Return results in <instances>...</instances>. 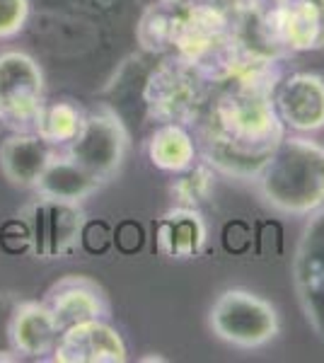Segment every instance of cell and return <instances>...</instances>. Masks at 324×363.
Segmentation results:
<instances>
[{
	"label": "cell",
	"mask_w": 324,
	"mask_h": 363,
	"mask_svg": "<svg viewBox=\"0 0 324 363\" xmlns=\"http://www.w3.org/2000/svg\"><path fill=\"white\" fill-rule=\"evenodd\" d=\"M20 218L29 228V252L37 259H63L80 247V233L87 220L82 203L34 196Z\"/></svg>",
	"instance_id": "6"
},
{
	"label": "cell",
	"mask_w": 324,
	"mask_h": 363,
	"mask_svg": "<svg viewBox=\"0 0 324 363\" xmlns=\"http://www.w3.org/2000/svg\"><path fill=\"white\" fill-rule=\"evenodd\" d=\"M155 3L167 5V8H181V5H186L189 0H155Z\"/></svg>",
	"instance_id": "27"
},
{
	"label": "cell",
	"mask_w": 324,
	"mask_h": 363,
	"mask_svg": "<svg viewBox=\"0 0 324 363\" xmlns=\"http://www.w3.org/2000/svg\"><path fill=\"white\" fill-rule=\"evenodd\" d=\"M29 20V0H0V42L15 39Z\"/></svg>",
	"instance_id": "22"
},
{
	"label": "cell",
	"mask_w": 324,
	"mask_h": 363,
	"mask_svg": "<svg viewBox=\"0 0 324 363\" xmlns=\"http://www.w3.org/2000/svg\"><path fill=\"white\" fill-rule=\"evenodd\" d=\"M0 361H20V356H17L13 349H5V351H0Z\"/></svg>",
	"instance_id": "26"
},
{
	"label": "cell",
	"mask_w": 324,
	"mask_h": 363,
	"mask_svg": "<svg viewBox=\"0 0 324 363\" xmlns=\"http://www.w3.org/2000/svg\"><path fill=\"white\" fill-rule=\"evenodd\" d=\"M145 242V230L138 220H121L119 225L114 228V247L121 252V255H135L140 252Z\"/></svg>",
	"instance_id": "23"
},
{
	"label": "cell",
	"mask_w": 324,
	"mask_h": 363,
	"mask_svg": "<svg viewBox=\"0 0 324 363\" xmlns=\"http://www.w3.org/2000/svg\"><path fill=\"white\" fill-rule=\"evenodd\" d=\"M216 85L199 73V68L179 54L164 56L150 70L143 87V102L148 119L155 124L194 126Z\"/></svg>",
	"instance_id": "3"
},
{
	"label": "cell",
	"mask_w": 324,
	"mask_h": 363,
	"mask_svg": "<svg viewBox=\"0 0 324 363\" xmlns=\"http://www.w3.org/2000/svg\"><path fill=\"white\" fill-rule=\"evenodd\" d=\"M128 148L131 136L119 112L109 104H92L90 109H85L78 136L63 150L92 177L107 184L121 172Z\"/></svg>",
	"instance_id": "4"
},
{
	"label": "cell",
	"mask_w": 324,
	"mask_h": 363,
	"mask_svg": "<svg viewBox=\"0 0 324 363\" xmlns=\"http://www.w3.org/2000/svg\"><path fill=\"white\" fill-rule=\"evenodd\" d=\"M145 153L152 167L162 172H184L196 162V140L189 133V128L181 124H157L155 131L148 136Z\"/></svg>",
	"instance_id": "17"
},
{
	"label": "cell",
	"mask_w": 324,
	"mask_h": 363,
	"mask_svg": "<svg viewBox=\"0 0 324 363\" xmlns=\"http://www.w3.org/2000/svg\"><path fill=\"white\" fill-rule=\"evenodd\" d=\"M46 102L44 70L25 51H3L0 54V104H3V126L10 131H34L37 116Z\"/></svg>",
	"instance_id": "7"
},
{
	"label": "cell",
	"mask_w": 324,
	"mask_h": 363,
	"mask_svg": "<svg viewBox=\"0 0 324 363\" xmlns=\"http://www.w3.org/2000/svg\"><path fill=\"white\" fill-rule=\"evenodd\" d=\"M252 182L274 211L310 216L324 206V143L308 133H286Z\"/></svg>",
	"instance_id": "2"
},
{
	"label": "cell",
	"mask_w": 324,
	"mask_h": 363,
	"mask_svg": "<svg viewBox=\"0 0 324 363\" xmlns=\"http://www.w3.org/2000/svg\"><path fill=\"white\" fill-rule=\"evenodd\" d=\"M196 128V150L216 172L252 182L288 128L279 119L274 95L228 80L216 85Z\"/></svg>",
	"instance_id": "1"
},
{
	"label": "cell",
	"mask_w": 324,
	"mask_h": 363,
	"mask_svg": "<svg viewBox=\"0 0 324 363\" xmlns=\"http://www.w3.org/2000/svg\"><path fill=\"white\" fill-rule=\"evenodd\" d=\"M216 186V169L206 160H196L184 172H177L172 184H169V194L174 199V206H189L201 208L213 194Z\"/></svg>",
	"instance_id": "19"
},
{
	"label": "cell",
	"mask_w": 324,
	"mask_h": 363,
	"mask_svg": "<svg viewBox=\"0 0 324 363\" xmlns=\"http://www.w3.org/2000/svg\"><path fill=\"white\" fill-rule=\"evenodd\" d=\"M206 245H208V225L201 208L174 206L155 223V252L164 259H196L203 255Z\"/></svg>",
	"instance_id": "14"
},
{
	"label": "cell",
	"mask_w": 324,
	"mask_h": 363,
	"mask_svg": "<svg viewBox=\"0 0 324 363\" xmlns=\"http://www.w3.org/2000/svg\"><path fill=\"white\" fill-rule=\"evenodd\" d=\"M211 332L238 349H262L279 337L281 320L267 298L245 289H228L208 310Z\"/></svg>",
	"instance_id": "5"
},
{
	"label": "cell",
	"mask_w": 324,
	"mask_h": 363,
	"mask_svg": "<svg viewBox=\"0 0 324 363\" xmlns=\"http://www.w3.org/2000/svg\"><path fill=\"white\" fill-rule=\"evenodd\" d=\"M0 240H3L5 250L8 252H29V228L25 220L17 216L15 220H10L8 225L0 233Z\"/></svg>",
	"instance_id": "25"
},
{
	"label": "cell",
	"mask_w": 324,
	"mask_h": 363,
	"mask_svg": "<svg viewBox=\"0 0 324 363\" xmlns=\"http://www.w3.org/2000/svg\"><path fill=\"white\" fill-rule=\"evenodd\" d=\"M172 22H174V8L152 3L140 17L135 27V39L140 49L148 54H167L172 51Z\"/></svg>",
	"instance_id": "20"
},
{
	"label": "cell",
	"mask_w": 324,
	"mask_h": 363,
	"mask_svg": "<svg viewBox=\"0 0 324 363\" xmlns=\"http://www.w3.org/2000/svg\"><path fill=\"white\" fill-rule=\"evenodd\" d=\"M3 119H5V114H3V104H0V124H3Z\"/></svg>",
	"instance_id": "30"
},
{
	"label": "cell",
	"mask_w": 324,
	"mask_h": 363,
	"mask_svg": "<svg viewBox=\"0 0 324 363\" xmlns=\"http://www.w3.org/2000/svg\"><path fill=\"white\" fill-rule=\"evenodd\" d=\"M56 150L34 131H13L0 143V172L17 189H34Z\"/></svg>",
	"instance_id": "15"
},
{
	"label": "cell",
	"mask_w": 324,
	"mask_h": 363,
	"mask_svg": "<svg viewBox=\"0 0 324 363\" xmlns=\"http://www.w3.org/2000/svg\"><path fill=\"white\" fill-rule=\"evenodd\" d=\"M54 363H123L128 349L119 330L107 320H87L61 332L54 354Z\"/></svg>",
	"instance_id": "10"
},
{
	"label": "cell",
	"mask_w": 324,
	"mask_h": 363,
	"mask_svg": "<svg viewBox=\"0 0 324 363\" xmlns=\"http://www.w3.org/2000/svg\"><path fill=\"white\" fill-rule=\"evenodd\" d=\"M230 34H235L233 20L220 5L186 3L181 8H174L172 51L189 63H199Z\"/></svg>",
	"instance_id": "9"
},
{
	"label": "cell",
	"mask_w": 324,
	"mask_h": 363,
	"mask_svg": "<svg viewBox=\"0 0 324 363\" xmlns=\"http://www.w3.org/2000/svg\"><path fill=\"white\" fill-rule=\"evenodd\" d=\"M252 242H255V233L245 220H230L223 228V247L230 255H245L252 250Z\"/></svg>",
	"instance_id": "24"
},
{
	"label": "cell",
	"mask_w": 324,
	"mask_h": 363,
	"mask_svg": "<svg viewBox=\"0 0 324 363\" xmlns=\"http://www.w3.org/2000/svg\"><path fill=\"white\" fill-rule=\"evenodd\" d=\"M99 189H102V182L92 177L85 167H80L66 150L58 148L32 191L37 196L82 203L87 196H92Z\"/></svg>",
	"instance_id": "16"
},
{
	"label": "cell",
	"mask_w": 324,
	"mask_h": 363,
	"mask_svg": "<svg viewBox=\"0 0 324 363\" xmlns=\"http://www.w3.org/2000/svg\"><path fill=\"white\" fill-rule=\"evenodd\" d=\"M114 247V228L102 218H87L80 233V250L92 257H102Z\"/></svg>",
	"instance_id": "21"
},
{
	"label": "cell",
	"mask_w": 324,
	"mask_h": 363,
	"mask_svg": "<svg viewBox=\"0 0 324 363\" xmlns=\"http://www.w3.org/2000/svg\"><path fill=\"white\" fill-rule=\"evenodd\" d=\"M293 286L305 320L324 344V206L312 211L298 240Z\"/></svg>",
	"instance_id": "8"
},
{
	"label": "cell",
	"mask_w": 324,
	"mask_h": 363,
	"mask_svg": "<svg viewBox=\"0 0 324 363\" xmlns=\"http://www.w3.org/2000/svg\"><path fill=\"white\" fill-rule=\"evenodd\" d=\"M274 107L286 128L315 133L324 128V78L315 73H293L279 83Z\"/></svg>",
	"instance_id": "12"
},
{
	"label": "cell",
	"mask_w": 324,
	"mask_h": 363,
	"mask_svg": "<svg viewBox=\"0 0 324 363\" xmlns=\"http://www.w3.org/2000/svg\"><path fill=\"white\" fill-rule=\"evenodd\" d=\"M140 361H164L162 356H145V359H140Z\"/></svg>",
	"instance_id": "29"
},
{
	"label": "cell",
	"mask_w": 324,
	"mask_h": 363,
	"mask_svg": "<svg viewBox=\"0 0 324 363\" xmlns=\"http://www.w3.org/2000/svg\"><path fill=\"white\" fill-rule=\"evenodd\" d=\"M189 3H211V5H218L220 0H189Z\"/></svg>",
	"instance_id": "28"
},
{
	"label": "cell",
	"mask_w": 324,
	"mask_h": 363,
	"mask_svg": "<svg viewBox=\"0 0 324 363\" xmlns=\"http://www.w3.org/2000/svg\"><path fill=\"white\" fill-rule=\"evenodd\" d=\"M44 306L54 313L58 327L68 330L87 320H109V296L95 279L82 274H68L49 286L44 294Z\"/></svg>",
	"instance_id": "11"
},
{
	"label": "cell",
	"mask_w": 324,
	"mask_h": 363,
	"mask_svg": "<svg viewBox=\"0 0 324 363\" xmlns=\"http://www.w3.org/2000/svg\"><path fill=\"white\" fill-rule=\"evenodd\" d=\"M82 116H85V109H80L70 99L44 102L37 116V124H34V133L41 140H46L51 148H66L70 140L78 136Z\"/></svg>",
	"instance_id": "18"
},
{
	"label": "cell",
	"mask_w": 324,
	"mask_h": 363,
	"mask_svg": "<svg viewBox=\"0 0 324 363\" xmlns=\"http://www.w3.org/2000/svg\"><path fill=\"white\" fill-rule=\"evenodd\" d=\"M5 337L20 359H49L61 337V327L44 301H20L10 310Z\"/></svg>",
	"instance_id": "13"
}]
</instances>
